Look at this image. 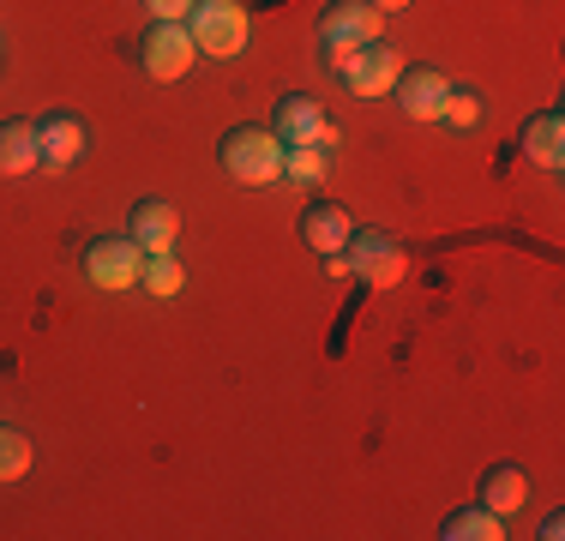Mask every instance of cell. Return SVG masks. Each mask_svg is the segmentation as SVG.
<instances>
[{"label": "cell", "instance_id": "cell-5", "mask_svg": "<svg viewBox=\"0 0 565 541\" xmlns=\"http://www.w3.org/2000/svg\"><path fill=\"white\" fill-rule=\"evenodd\" d=\"M397 73H403V54L392 43H361L355 49V61L343 66V91L355 103H380V97H392V85H397Z\"/></svg>", "mask_w": 565, "mask_h": 541}, {"label": "cell", "instance_id": "cell-20", "mask_svg": "<svg viewBox=\"0 0 565 541\" xmlns=\"http://www.w3.org/2000/svg\"><path fill=\"white\" fill-rule=\"evenodd\" d=\"M439 120H451V127H476V120H481V97H476V91H446V108H439Z\"/></svg>", "mask_w": 565, "mask_h": 541}, {"label": "cell", "instance_id": "cell-9", "mask_svg": "<svg viewBox=\"0 0 565 541\" xmlns=\"http://www.w3.org/2000/svg\"><path fill=\"white\" fill-rule=\"evenodd\" d=\"M127 235L139 253H174V235H181V211L169 199H139L127 216Z\"/></svg>", "mask_w": 565, "mask_h": 541}, {"label": "cell", "instance_id": "cell-6", "mask_svg": "<svg viewBox=\"0 0 565 541\" xmlns=\"http://www.w3.org/2000/svg\"><path fill=\"white\" fill-rule=\"evenodd\" d=\"M139 265H145V253L132 247V235H97L85 247V277L109 295L132 289V283H139Z\"/></svg>", "mask_w": 565, "mask_h": 541}, {"label": "cell", "instance_id": "cell-2", "mask_svg": "<svg viewBox=\"0 0 565 541\" xmlns=\"http://www.w3.org/2000/svg\"><path fill=\"white\" fill-rule=\"evenodd\" d=\"M217 162H223L228 181H247V187L282 181V145H277L271 127H235V132H223Z\"/></svg>", "mask_w": 565, "mask_h": 541}, {"label": "cell", "instance_id": "cell-21", "mask_svg": "<svg viewBox=\"0 0 565 541\" xmlns=\"http://www.w3.org/2000/svg\"><path fill=\"white\" fill-rule=\"evenodd\" d=\"M145 12H151L157 24H186V12H193V0H145Z\"/></svg>", "mask_w": 565, "mask_h": 541}, {"label": "cell", "instance_id": "cell-15", "mask_svg": "<svg viewBox=\"0 0 565 541\" xmlns=\"http://www.w3.org/2000/svg\"><path fill=\"white\" fill-rule=\"evenodd\" d=\"M43 169L36 157V120H7L0 127V174H31Z\"/></svg>", "mask_w": 565, "mask_h": 541}, {"label": "cell", "instance_id": "cell-23", "mask_svg": "<svg viewBox=\"0 0 565 541\" xmlns=\"http://www.w3.org/2000/svg\"><path fill=\"white\" fill-rule=\"evenodd\" d=\"M373 7H380V12H403L409 0H373Z\"/></svg>", "mask_w": 565, "mask_h": 541}, {"label": "cell", "instance_id": "cell-8", "mask_svg": "<svg viewBox=\"0 0 565 541\" xmlns=\"http://www.w3.org/2000/svg\"><path fill=\"white\" fill-rule=\"evenodd\" d=\"M446 91H451V78L439 73V66H403L397 85H392V97H397V108H403L409 120H439Z\"/></svg>", "mask_w": 565, "mask_h": 541}, {"label": "cell", "instance_id": "cell-17", "mask_svg": "<svg viewBox=\"0 0 565 541\" xmlns=\"http://www.w3.org/2000/svg\"><path fill=\"white\" fill-rule=\"evenodd\" d=\"M139 283H145V295H157V301H174V295H181V283H186V270H181L174 253H145Z\"/></svg>", "mask_w": 565, "mask_h": 541}, {"label": "cell", "instance_id": "cell-10", "mask_svg": "<svg viewBox=\"0 0 565 541\" xmlns=\"http://www.w3.org/2000/svg\"><path fill=\"white\" fill-rule=\"evenodd\" d=\"M319 127H326V108H319V97H307V91H289V97H277V108H271V132H277L282 151H289V145H313Z\"/></svg>", "mask_w": 565, "mask_h": 541}, {"label": "cell", "instance_id": "cell-7", "mask_svg": "<svg viewBox=\"0 0 565 541\" xmlns=\"http://www.w3.org/2000/svg\"><path fill=\"white\" fill-rule=\"evenodd\" d=\"M193 54L199 49H193V31H186V24H151L139 61H145V73H151L157 85H174V78L193 73Z\"/></svg>", "mask_w": 565, "mask_h": 541}, {"label": "cell", "instance_id": "cell-16", "mask_svg": "<svg viewBox=\"0 0 565 541\" xmlns=\"http://www.w3.org/2000/svg\"><path fill=\"white\" fill-rule=\"evenodd\" d=\"M439 535H446V541H500L505 530H500V511H488V506L476 499L469 511H451Z\"/></svg>", "mask_w": 565, "mask_h": 541}, {"label": "cell", "instance_id": "cell-3", "mask_svg": "<svg viewBox=\"0 0 565 541\" xmlns=\"http://www.w3.org/2000/svg\"><path fill=\"white\" fill-rule=\"evenodd\" d=\"M186 31H193V49L211 54V61H235L253 36V19L241 0H193L186 12Z\"/></svg>", "mask_w": 565, "mask_h": 541}, {"label": "cell", "instance_id": "cell-14", "mask_svg": "<svg viewBox=\"0 0 565 541\" xmlns=\"http://www.w3.org/2000/svg\"><path fill=\"white\" fill-rule=\"evenodd\" d=\"M481 506L511 518L518 506H530V476H523L518 464H493L488 476H481Z\"/></svg>", "mask_w": 565, "mask_h": 541}, {"label": "cell", "instance_id": "cell-19", "mask_svg": "<svg viewBox=\"0 0 565 541\" xmlns=\"http://www.w3.org/2000/svg\"><path fill=\"white\" fill-rule=\"evenodd\" d=\"M24 469H31V439H24L19 427L0 422V481H19Z\"/></svg>", "mask_w": 565, "mask_h": 541}, {"label": "cell", "instance_id": "cell-1", "mask_svg": "<svg viewBox=\"0 0 565 541\" xmlns=\"http://www.w3.org/2000/svg\"><path fill=\"white\" fill-rule=\"evenodd\" d=\"M380 36H385V12L373 7V0H331V7L319 12V43H326L331 73H343V66L355 61V49L380 43Z\"/></svg>", "mask_w": 565, "mask_h": 541}, {"label": "cell", "instance_id": "cell-18", "mask_svg": "<svg viewBox=\"0 0 565 541\" xmlns=\"http://www.w3.org/2000/svg\"><path fill=\"white\" fill-rule=\"evenodd\" d=\"M326 169H331L326 145H289V151H282V174H289V181L319 187V181H326Z\"/></svg>", "mask_w": 565, "mask_h": 541}, {"label": "cell", "instance_id": "cell-22", "mask_svg": "<svg viewBox=\"0 0 565 541\" xmlns=\"http://www.w3.org/2000/svg\"><path fill=\"white\" fill-rule=\"evenodd\" d=\"M535 535H542V541H559V535H565V518H559V511H547L542 530H535Z\"/></svg>", "mask_w": 565, "mask_h": 541}, {"label": "cell", "instance_id": "cell-11", "mask_svg": "<svg viewBox=\"0 0 565 541\" xmlns=\"http://www.w3.org/2000/svg\"><path fill=\"white\" fill-rule=\"evenodd\" d=\"M355 235V216H349L338 199H313V205L301 211V241L326 259V253H343V241Z\"/></svg>", "mask_w": 565, "mask_h": 541}, {"label": "cell", "instance_id": "cell-13", "mask_svg": "<svg viewBox=\"0 0 565 541\" xmlns=\"http://www.w3.org/2000/svg\"><path fill=\"white\" fill-rule=\"evenodd\" d=\"M518 145H523V157H530V162L559 169V162H565V115H559V108L530 115V120H523V132H518Z\"/></svg>", "mask_w": 565, "mask_h": 541}, {"label": "cell", "instance_id": "cell-4", "mask_svg": "<svg viewBox=\"0 0 565 541\" xmlns=\"http://www.w3.org/2000/svg\"><path fill=\"white\" fill-rule=\"evenodd\" d=\"M343 259H349V277H361L367 289H397L403 270H409L403 241L385 235V229H355V235L343 241Z\"/></svg>", "mask_w": 565, "mask_h": 541}, {"label": "cell", "instance_id": "cell-12", "mask_svg": "<svg viewBox=\"0 0 565 541\" xmlns=\"http://www.w3.org/2000/svg\"><path fill=\"white\" fill-rule=\"evenodd\" d=\"M36 157H43V169H73V162L85 157V120L78 115L36 120Z\"/></svg>", "mask_w": 565, "mask_h": 541}]
</instances>
